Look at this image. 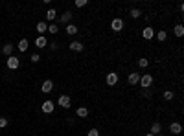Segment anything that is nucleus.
Instances as JSON below:
<instances>
[{
  "label": "nucleus",
  "instance_id": "nucleus-1",
  "mask_svg": "<svg viewBox=\"0 0 184 136\" xmlns=\"http://www.w3.org/2000/svg\"><path fill=\"white\" fill-rule=\"evenodd\" d=\"M140 86L142 88H149L151 85H153V77H151V74H144V76H140Z\"/></svg>",
  "mask_w": 184,
  "mask_h": 136
},
{
  "label": "nucleus",
  "instance_id": "nucleus-18",
  "mask_svg": "<svg viewBox=\"0 0 184 136\" xmlns=\"http://www.w3.org/2000/svg\"><path fill=\"white\" fill-rule=\"evenodd\" d=\"M160 131H162V125H160L158 121H155V123L151 125V134H155V136H156V134H160Z\"/></svg>",
  "mask_w": 184,
  "mask_h": 136
},
{
  "label": "nucleus",
  "instance_id": "nucleus-31",
  "mask_svg": "<svg viewBox=\"0 0 184 136\" xmlns=\"http://www.w3.org/2000/svg\"><path fill=\"white\" fill-rule=\"evenodd\" d=\"M142 94H144L146 98H151V92H149V90H147V88H144V90H142Z\"/></svg>",
  "mask_w": 184,
  "mask_h": 136
},
{
  "label": "nucleus",
  "instance_id": "nucleus-20",
  "mask_svg": "<svg viewBox=\"0 0 184 136\" xmlns=\"http://www.w3.org/2000/svg\"><path fill=\"white\" fill-rule=\"evenodd\" d=\"M173 33H175L177 37H182V35H184V26H182V24H177V26L173 28Z\"/></svg>",
  "mask_w": 184,
  "mask_h": 136
},
{
  "label": "nucleus",
  "instance_id": "nucleus-10",
  "mask_svg": "<svg viewBox=\"0 0 184 136\" xmlns=\"http://www.w3.org/2000/svg\"><path fill=\"white\" fill-rule=\"evenodd\" d=\"M72 17H74V15H72L70 11H64V13H63V15L59 17V20L63 22V24H70V20H72Z\"/></svg>",
  "mask_w": 184,
  "mask_h": 136
},
{
  "label": "nucleus",
  "instance_id": "nucleus-29",
  "mask_svg": "<svg viewBox=\"0 0 184 136\" xmlns=\"http://www.w3.org/2000/svg\"><path fill=\"white\" fill-rule=\"evenodd\" d=\"M30 59H31V63H39V61H41V55H39V53H33Z\"/></svg>",
  "mask_w": 184,
  "mask_h": 136
},
{
  "label": "nucleus",
  "instance_id": "nucleus-6",
  "mask_svg": "<svg viewBox=\"0 0 184 136\" xmlns=\"http://www.w3.org/2000/svg\"><path fill=\"white\" fill-rule=\"evenodd\" d=\"M110 28H112L114 31H122V30H123V20H122V18H114V20L110 22Z\"/></svg>",
  "mask_w": 184,
  "mask_h": 136
},
{
  "label": "nucleus",
  "instance_id": "nucleus-24",
  "mask_svg": "<svg viewBox=\"0 0 184 136\" xmlns=\"http://www.w3.org/2000/svg\"><path fill=\"white\" fill-rule=\"evenodd\" d=\"M147 64H149V61H147V59H144V57H142V59H138V66H140V68H146Z\"/></svg>",
  "mask_w": 184,
  "mask_h": 136
},
{
  "label": "nucleus",
  "instance_id": "nucleus-33",
  "mask_svg": "<svg viewBox=\"0 0 184 136\" xmlns=\"http://www.w3.org/2000/svg\"><path fill=\"white\" fill-rule=\"evenodd\" d=\"M156 136H164V134H156Z\"/></svg>",
  "mask_w": 184,
  "mask_h": 136
},
{
  "label": "nucleus",
  "instance_id": "nucleus-11",
  "mask_svg": "<svg viewBox=\"0 0 184 136\" xmlns=\"http://www.w3.org/2000/svg\"><path fill=\"white\" fill-rule=\"evenodd\" d=\"M46 44H48V40H46L44 35H39V37L35 39V46H37V48H44Z\"/></svg>",
  "mask_w": 184,
  "mask_h": 136
},
{
  "label": "nucleus",
  "instance_id": "nucleus-22",
  "mask_svg": "<svg viewBox=\"0 0 184 136\" xmlns=\"http://www.w3.org/2000/svg\"><path fill=\"white\" fill-rule=\"evenodd\" d=\"M156 37H158V40H160V42H164V40L168 39V33H166L164 30H160V31L156 33Z\"/></svg>",
  "mask_w": 184,
  "mask_h": 136
},
{
  "label": "nucleus",
  "instance_id": "nucleus-5",
  "mask_svg": "<svg viewBox=\"0 0 184 136\" xmlns=\"http://www.w3.org/2000/svg\"><path fill=\"white\" fill-rule=\"evenodd\" d=\"M52 90H54V81L46 79V81L42 83V86H41V92H44V94H50Z\"/></svg>",
  "mask_w": 184,
  "mask_h": 136
},
{
  "label": "nucleus",
  "instance_id": "nucleus-4",
  "mask_svg": "<svg viewBox=\"0 0 184 136\" xmlns=\"http://www.w3.org/2000/svg\"><path fill=\"white\" fill-rule=\"evenodd\" d=\"M6 64H8V68L9 70H17V68L20 66V61H18V57H8V61H6Z\"/></svg>",
  "mask_w": 184,
  "mask_h": 136
},
{
  "label": "nucleus",
  "instance_id": "nucleus-26",
  "mask_svg": "<svg viewBox=\"0 0 184 136\" xmlns=\"http://www.w3.org/2000/svg\"><path fill=\"white\" fill-rule=\"evenodd\" d=\"M48 31H50V33H54V35H55V33H57V31H59V28H57V24H50V26H48Z\"/></svg>",
  "mask_w": 184,
  "mask_h": 136
},
{
  "label": "nucleus",
  "instance_id": "nucleus-17",
  "mask_svg": "<svg viewBox=\"0 0 184 136\" xmlns=\"http://www.w3.org/2000/svg\"><path fill=\"white\" fill-rule=\"evenodd\" d=\"M37 31H39L41 35H42L44 31H48V24H46V22H42V20H41V22H37Z\"/></svg>",
  "mask_w": 184,
  "mask_h": 136
},
{
  "label": "nucleus",
  "instance_id": "nucleus-14",
  "mask_svg": "<svg viewBox=\"0 0 184 136\" xmlns=\"http://www.w3.org/2000/svg\"><path fill=\"white\" fill-rule=\"evenodd\" d=\"M169 131H171L173 134H180V132H182V125L175 121V123H171V125H169Z\"/></svg>",
  "mask_w": 184,
  "mask_h": 136
},
{
  "label": "nucleus",
  "instance_id": "nucleus-32",
  "mask_svg": "<svg viewBox=\"0 0 184 136\" xmlns=\"http://www.w3.org/2000/svg\"><path fill=\"white\" fill-rule=\"evenodd\" d=\"M146 136H155V134H151V132H147V134H146Z\"/></svg>",
  "mask_w": 184,
  "mask_h": 136
},
{
  "label": "nucleus",
  "instance_id": "nucleus-25",
  "mask_svg": "<svg viewBox=\"0 0 184 136\" xmlns=\"http://www.w3.org/2000/svg\"><path fill=\"white\" fill-rule=\"evenodd\" d=\"M164 99L166 101H171L173 99V92H171V90H166V92H164Z\"/></svg>",
  "mask_w": 184,
  "mask_h": 136
},
{
  "label": "nucleus",
  "instance_id": "nucleus-7",
  "mask_svg": "<svg viewBox=\"0 0 184 136\" xmlns=\"http://www.w3.org/2000/svg\"><path fill=\"white\" fill-rule=\"evenodd\" d=\"M116 83H118V74H116V72L107 74V85H109V86H114Z\"/></svg>",
  "mask_w": 184,
  "mask_h": 136
},
{
  "label": "nucleus",
  "instance_id": "nucleus-21",
  "mask_svg": "<svg viewBox=\"0 0 184 136\" xmlns=\"http://www.w3.org/2000/svg\"><path fill=\"white\" fill-rule=\"evenodd\" d=\"M129 17H131V18H138V17H142V11L138 9V8H133V9L129 11Z\"/></svg>",
  "mask_w": 184,
  "mask_h": 136
},
{
  "label": "nucleus",
  "instance_id": "nucleus-23",
  "mask_svg": "<svg viewBox=\"0 0 184 136\" xmlns=\"http://www.w3.org/2000/svg\"><path fill=\"white\" fill-rule=\"evenodd\" d=\"M55 9H48V11H46V18H48V20H55Z\"/></svg>",
  "mask_w": 184,
  "mask_h": 136
},
{
  "label": "nucleus",
  "instance_id": "nucleus-27",
  "mask_svg": "<svg viewBox=\"0 0 184 136\" xmlns=\"http://www.w3.org/2000/svg\"><path fill=\"white\" fill-rule=\"evenodd\" d=\"M88 2H87V0H76V8H85Z\"/></svg>",
  "mask_w": 184,
  "mask_h": 136
},
{
  "label": "nucleus",
  "instance_id": "nucleus-30",
  "mask_svg": "<svg viewBox=\"0 0 184 136\" xmlns=\"http://www.w3.org/2000/svg\"><path fill=\"white\" fill-rule=\"evenodd\" d=\"M4 127H8V120L6 118H0V129H4Z\"/></svg>",
  "mask_w": 184,
  "mask_h": 136
},
{
  "label": "nucleus",
  "instance_id": "nucleus-12",
  "mask_svg": "<svg viewBox=\"0 0 184 136\" xmlns=\"http://www.w3.org/2000/svg\"><path fill=\"white\" fill-rule=\"evenodd\" d=\"M138 81H140V74H138V72H131L129 74V85H138Z\"/></svg>",
  "mask_w": 184,
  "mask_h": 136
},
{
  "label": "nucleus",
  "instance_id": "nucleus-15",
  "mask_svg": "<svg viewBox=\"0 0 184 136\" xmlns=\"http://www.w3.org/2000/svg\"><path fill=\"white\" fill-rule=\"evenodd\" d=\"M64 30H66V33H68V35H76V33H77V26H76V24H72V22H70V24H66V28H64Z\"/></svg>",
  "mask_w": 184,
  "mask_h": 136
},
{
  "label": "nucleus",
  "instance_id": "nucleus-16",
  "mask_svg": "<svg viewBox=\"0 0 184 136\" xmlns=\"http://www.w3.org/2000/svg\"><path fill=\"white\" fill-rule=\"evenodd\" d=\"M2 53L8 55V57H11V53H13V44H4V46H2Z\"/></svg>",
  "mask_w": 184,
  "mask_h": 136
},
{
  "label": "nucleus",
  "instance_id": "nucleus-13",
  "mask_svg": "<svg viewBox=\"0 0 184 136\" xmlns=\"http://www.w3.org/2000/svg\"><path fill=\"white\" fill-rule=\"evenodd\" d=\"M28 46H30V42H28V39H20V42L17 44V48H18V52H26V50H28Z\"/></svg>",
  "mask_w": 184,
  "mask_h": 136
},
{
  "label": "nucleus",
  "instance_id": "nucleus-2",
  "mask_svg": "<svg viewBox=\"0 0 184 136\" xmlns=\"http://www.w3.org/2000/svg\"><path fill=\"white\" fill-rule=\"evenodd\" d=\"M54 108H55V103L54 101H44L42 105H41V110L44 112V114H52V112H54Z\"/></svg>",
  "mask_w": 184,
  "mask_h": 136
},
{
  "label": "nucleus",
  "instance_id": "nucleus-8",
  "mask_svg": "<svg viewBox=\"0 0 184 136\" xmlns=\"http://www.w3.org/2000/svg\"><path fill=\"white\" fill-rule=\"evenodd\" d=\"M142 37H144L146 40H151V39L155 37V30H153L151 26H147V28H144V31H142Z\"/></svg>",
  "mask_w": 184,
  "mask_h": 136
},
{
  "label": "nucleus",
  "instance_id": "nucleus-3",
  "mask_svg": "<svg viewBox=\"0 0 184 136\" xmlns=\"http://www.w3.org/2000/svg\"><path fill=\"white\" fill-rule=\"evenodd\" d=\"M57 103H59V107H63V108H70V105H72V101H70V96H66V94L59 96Z\"/></svg>",
  "mask_w": 184,
  "mask_h": 136
},
{
  "label": "nucleus",
  "instance_id": "nucleus-28",
  "mask_svg": "<svg viewBox=\"0 0 184 136\" xmlns=\"http://www.w3.org/2000/svg\"><path fill=\"white\" fill-rule=\"evenodd\" d=\"M87 136H100V131H98V129H90Z\"/></svg>",
  "mask_w": 184,
  "mask_h": 136
},
{
  "label": "nucleus",
  "instance_id": "nucleus-9",
  "mask_svg": "<svg viewBox=\"0 0 184 136\" xmlns=\"http://www.w3.org/2000/svg\"><path fill=\"white\" fill-rule=\"evenodd\" d=\"M70 50L72 52H83L85 50V44L79 42V40H74V42H70Z\"/></svg>",
  "mask_w": 184,
  "mask_h": 136
},
{
  "label": "nucleus",
  "instance_id": "nucleus-19",
  "mask_svg": "<svg viewBox=\"0 0 184 136\" xmlns=\"http://www.w3.org/2000/svg\"><path fill=\"white\" fill-rule=\"evenodd\" d=\"M76 114H77L79 118H87V116H88V108H87V107H79V108L76 110Z\"/></svg>",
  "mask_w": 184,
  "mask_h": 136
}]
</instances>
